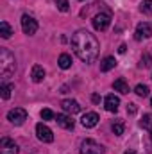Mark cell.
<instances>
[{"label": "cell", "mask_w": 152, "mask_h": 154, "mask_svg": "<svg viewBox=\"0 0 152 154\" xmlns=\"http://www.w3.org/2000/svg\"><path fill=\"white\" fill-rule=\"evenodd\" d=\"M72 48L77 54V57L84 63H93L99 56L100 45L99 39L95 38L91 32L88 31H77L72 36Z\"/></svg>", "instance_id": "1"}, {"label": "cell", "mask_w": 152, "mask_h": 154, "mask_svg": "<svg viewBox=\"0 0 152 154\" xmlns=\"http://www.w3.org/2000/svg\"><path fill=\"white\" fill-rule=\"evenodd\" d=\"M16 72V61L14 56L7 50V48H0V77L2 79H9Z\"/></svg>", "instance_id": "2"}, {"label": "cell", "mask_w": 152, "mask_h": 154, "mask_svg": "<svg viewBox=\"0 0 152 154\" xmlns=\"http://www.w3.org/2000/svg\"><path fill=\"white\" fill-rule=\"evenodd\" d=\"M81 154H104V147L95 140H84L81 143Z\"/></svg>", "instance_id": "3"}, {"label": "cell", "mask_w": 152, "mask_h": 154, "mask_svg": "<svg viewBox=\"0 0 152 154\" xmlns=\"http://www.w3.org/2000/svg\"><path fill=\"white\" fill-rule=\"evenodd\" d=\"M7 120L11 124H14V125H22L27 120V111L23 108H14V109H11L7 113Z\"/></svg>", "instance_id": "4"}, {"label": "cell", "mask_w": 152, "mask_h": 154, "mask_svg": "<svg viewBox=\"0 0 152 154\" xmlns=\"http://www.w3.org/2000/svg\"><path fill=\"white\" fill-rule=\"evenodd\" d=\"M22 29H23V32H25L27 36H32V34H36V31H38V22H36L32 16L23 14V16H22Z\"/></svg>", "instance_id": "5"}, {"label": "cell", "mask_w": 152, "mask_h": 154, "mask_svg": "<svg viewBox=\"0 0 152 154\" xmlns=\"http://www.w3.org/2000/svg\"><path fill=\"white\" fill-rule=\"evenodd\" d=\"M111 25V16L106 14V13H99L93 16V27L97 31H106L108 27Z\"/></svg>", "instance_id": "6"}, {"label": "cell", "mask_w": 152, "mask_h": 154, "mask_svg": "<svg viewBox=\"0 0 152 154\" xmlns=\"http://www.w3.org/2000/svg\"><path fill=\"white\" fill-rule=\"evenodd\" d=\"M36 136H38V140L45 142V143H50V142L54 140V134H52L50 127H47V125H45L43 122L36 125Z\"/></svg>", "instance_id": "7"}, {"label": "cell", "mask_w": 152, "mask_h": 154, "mask_svg": "<svg viewBox=\"0 0 152 154\" xmlns=\"http://www.w3.org/2000/svg\"><path fill=\"white\" fill-rule=\"evenodd\" d=\"M152 36V23H147V22H141L138 23L136 27V32H134V38L138 39H143V38H150Z\"/></svg>", "instance_id": "8"}, {"label": "cell", "mask_w": 152, "mask_h": 154, "mask_svg": "<svg viewBox=\"0 0 152 154\" xmlns=\"http://www.w3.org/2000/svg\"><path fill=\"white\" fill-rule=\"evenodd\" d=\"M0 154H18V145L11 138H2V142H0Z\"/></svg>", "instance_id": "9"}, {"label": "cell", "mask_w": 152, "mask_h": 154, "mask_svg": "<svg viewBox=\"0 0 152 154\" xmlns=\"http://www.w3.org/2000/svg\"><path fill=\"white\" fill-rule=\"evenodd\" d=\"M104 106H106L108 111L116 113V111H118V106H120V99H118L116 95H113V93H109V95L106 97V100H104Z\"/></svg>", "instance_id": "10"}, {"label": "cell", "mask_w": 152, "mask_h": 154, "mask_svg": "<svg viewBox=\"0 0 152 154\" xmlns=\"http://www.w3.org/2000/svg\"><path fill=\"white\" fill-rule=\"evenodd\" d=\"M61 108H63L66 113H70V115H75V113H79V111H81L79 102H77V100H72V99L63 100V102H61Z\"/></svg>", "instance_id": "11"}, {"label": "cell", "mask_w": 152, "mask_h": 154, "mask_svg": "<svg viewBox=\"0 0 152 154\" xmlns=\"http://www.w3.org/2000/svg\"><path fill=\"white\" fill-rule=\"evenodd\" d=\"M99 120H100V116L97 115V113H86V115L82 116V120H81V124L84 125V127H95L97 124H99Z\"/></svg>", "instance_id": "12"}, {"label": "cell", "mask_w": 152, "mask_h": 154, "mask_svg": "<svg viewBox=\"0 0 152 154\" xmlns=\"http://www.w3.org/2000/svg\"><path fill=\"white\" fill-rule=\"evenodd\" d=\"M56 122L63 129H74V120H72V116H68V115H57L56 116Z\"/></svg>", "instance_id": "13"}, {"label": "cell", "mask_w": 152, "mask_h": 154, "mask_svg": "<svg viewBox=\"0 0 152 154\" xmlns=\"http://www.w3.org/2000/svg\"><path fill=\"white\" fill-rule=\"evenodd\" d=\"M31 77H32L34 82H41L45 79V68L41 65H34L32 66V72H31Z\"/></svg>", "instance_id": "14"}, {"label": "cell", "mask_w": 152, "mask_h": 154, "mask_svg": "<svg viewBox=\"0 0 152 154\" xmlns=\"http://www.w3.org/2000/svg\"><path fill=\"white\" fill-rule=\"evenodd\" d=\"M113 88H114V91H120V93H129V91H131V90H129V84H127V81H125L123 77H120V79L114 81Z\"/></svg>", "instance_id": "15"}, {"label": "cell", "mask_w": 152, "mask_h": 154, "mask_svg": "<svg viewBox=\"0 0 152 154\" xmlns=\"http://www.w3.org/2000/svg\"><path fill=\"white\" fill-rule=\"evenodd\" d=\"M114 66H116V59L111 57V56H108V57H104V59L100 61V72H109Z\"/></svg>", "instance_id": "16"}, {"label": "cell", "mask_w": 152, "mask_h": 154, "mask_svg": "<svg viewBox=\"0 0 152 154\" xmlns=\"http://www.w3.org/2000/svg\"><path fill=\"white\" fill-rule=\"evenodd\" d=\"M111 129H113V133L116 134V136L123 134V129H125V125H123V120H122V118H116L113 124H111Z\"/></svg>", "instance_id": "17"}, {"label": "cell", "mask_w": 152, "mask_h": 154, "mask_svg": "<svg viewBox=\"0 0 152 154\" xmlns=\"http://www.w3.org/2000/svg\"><path fill=\"white\" fill-rule=\"evenodd\" d=\"M11 34H13L11 25H9L7 22H0V36L4 39H7V38H11Z\"/></svg>", "instance_id": "18"}, {"label": "cell", "mask_w": 152, "mask_h": 154, "mask_svg": "<svg viewBox=\"0 0 152 154\" xmlns=\"http://www.w3.org/2000/svg\"><path fill=\"white\" fill-rule=\"evenodd\" d=\"M57 63H59V66H61L63 70H66V68L72 66V56H68V54H61Z\"/></svg>", "instance_id": "19"}, {"label": "cell", "mask_w": 152, "mask_h": 154, "mask_svg": "<svg viewBox=\"0 0 152 154\" xmlns=\"http://www.w3.org/2000/svg\"><path fill=\"white\" fill-rule=\"evenodd\" d=\"M13 90H14L13 84H2V88H0V91H2V99L7 100V99L11 97V91H13Z\"/></svg>", "instance_id": "20"}, {"label": "cell", "mask_w": 152, "mask_h": 154, "mask_svg": "<svg viewBox=\"0 0 152 154\" xmlns=\"http://www.w3.org/2000/svg\"><path fill=\"white\" fill-rule=\"evenodd\" d=\"M140 11L145 14H152V0H143L140 4Z\"/></svg>", "instance_id": "21"}, {"label": "cell", "mask_w": 152, "mask_h": 154, "mask_svg": "<svg viewBox=\"0 0 152 154\" xmlns=\"http://www.w3.org/2000/svg\"><path fill=\"white\" fill-rule=\"evenodd\" d=\"M134 91H136L138 97H147V95H149V86H145V84H138V86L134 88Z\"/></svg>", "instance_id": "22"}, {"label": "cell", "mask_w": 152, "mask_h": 154, "mask_svg": "<svg viewBox=\"0 0 152 154\" xmlns=\"http://www.w3.org/2000/svg\"><path fill=\"white\" fill-rule=\"evenodd\" d=\"M140 125H141L143 129H149V131H150L152 129V115H143L141 122H140Z\"/></svg>", "instance_id": "23"}, {"label": "cell", "mask_w": 152, "mask_h": 154, "mask_svg": "<svg viewBox=\"0 0 152 154\" xmlns=\"http://www.w3.org/2000/svg\"><path fill=\"white\" fill-rule=\"evenodd\" d=\"M152 65V56L150 54H143L141 56V61H140V68H147Z\"/></svg>", "instance_id": "24"}, {"label": "cell", "mask_w": 152, "mask_h": 154, "mask_svg": "<svg viewBox=\"0 0 152 154\" xmlns=\"http://www.w3.org/2000/svg\"><path fill=\"white\" fill-rule=\"evenodd\" d=\"M56 4H57V9L59 11H63V13H66L68 9H70V4H68V0H54Z\"/></svg>", "instance_id": "25"}, {"label": "cell", "mask_w": 152, "mask_h": 154, "mask_svg": "<svg viewBox=\"0 0 152 154\" xmlns=\"http://www.w3.org/2000/svg\"><path fill=\"white\" fill-rule=\"evenodd\" d=\"M41 118L43 120H56V115L52 113V109H41Z\"/></svg>", "instance_id": "26"}, {"label": "cell", "mask_w": 152, "mask_h": 154, "mask_svg": "<svg viewBox=\"0 0 152 154\" xmlns=\"http://www.w3.org/2000/svg\"><path fill=\"white\" fill-rule=\"evenodd\" d=\"M138 111V108H136V104H129L127 106V113H131V115H134Z\"/></svg>", "instance_id": "27"}, {"label": "cell", "mask_w": 152, "mask_h": 154, "mask_svg": "<svg viewBox=\"0 0 152 154\" xmlns=\"http://www.w3.org/2000/svg\"><path fill=\"white\" fill-rule=\"evenodd\" d=\"M91 100H93L95 104H99V102H100V95H99V93H93V95H91Z\"/></svg>", "instance_id": "28"}, {"label": "cell", "mask_w": 152, "mask_h": 154, "mask_svg": "<svg viewBox=\"0 0 152 154\" xmlns=\"http://www.w3.org/2000/svg\"><path fill=\"white\" fill-rule=\"evenodd\" d=\"M125 50H127V47H125V45H120V48H118V52H120V54H125Z\"/></svg>", "instance_id": "29"}, {"label": "cell", "mask_w": 152, "mask_h": 154, "mask_svg": "<svg viewBox=\"0 0 152 154\" xmlns=\"http://www.w3.org/2000/svg\"><path fill=\"white\" fill-rule=\"evenodd\" d=\"M125 154H136V152H134V151H127Z\"/></svg>", "instance_id": "30"}, {"label": "cell", "mask_w": 152, "mask_h": 154, "mask_svg": "<svg viewBox=\"0 0 152 154\" xmlns=\"http://www.w3.org/2000/svg\"><path fill=\"white\" fill-rule=\"evenodd\" d=\"M150 106H152V99H150Z\"/></svg>", "instance_id": "31"}, {"label": "cell", "mask_w": 152, "mask_h": 154, "mask_svg": "<svg viewBox=\"0 0 152 154\" xmlns=\"http://www.w3.org/2000/svg\"><path fill=\"white\" fill-rule=\"evenodd\" d=\"M150 136H152V129H150Z\"/></svg>", "instance_id": "32"}, {"label": "cell", "mask_w": 152, "mask_h": 154, "mask_svg": "<svg viewBox=\"0 0 152 154\" xmlns=\"http://www.w3.org/2000/svg\"><path fill=\"white\" fill-rule=\"evenodd\" d=\"M81 2H82V0H81Z\"/></svg>", "instance_id": "33"}]
</instances>
